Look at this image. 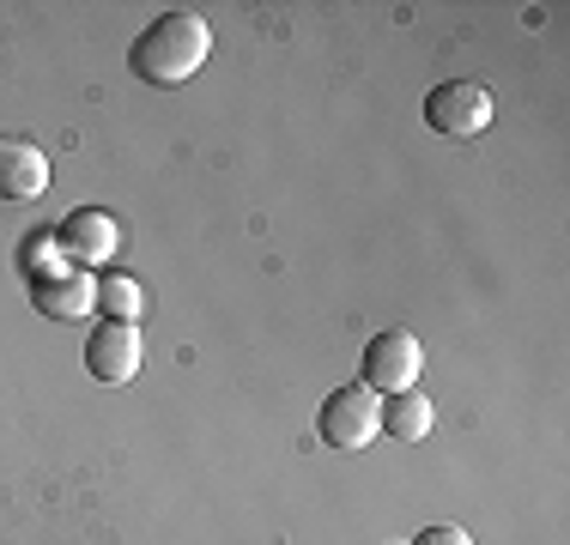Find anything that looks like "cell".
I'll list each match as a JSON object with an SVG mask.
<instances>
[{"mask_svg":"<svg viewBox=\"0 0 570 545\" xmlns=\"http://www.w3.org/2000/svg\"><path fill=\"white\" fill-rule=\"evenodd\" d=\"M31 297H37V309H43V316L79 321V316H91V309H98V272L56 267V272H43V279H31Z\"/></svg>","mask_w":570,"mask_h":545,"instance_id":"obj_7","label":"cell"},{"mask_svg":"<svg viewBox=\"0 0 570 545\" xmlns=\"http://www.w3.org/2000/svg\"><path fill=\"white\" fill-rule=\"evenodd\" d=\"M140 358H146L140 327L98 321V334H91V346H86V370L91 376H98V382H134V376H140Z\"/></svg>","mask_w":570,"mask_h":545,"instance_id":"obj_6","label":"cell"},{"mask_svg":"<svg viewBox=\"0 0 570 545\" xmlns=\"http://www.w3.org/2000/svg\"><path fill=\"white\" fill-rule=\"evenodd\" d=\"M419 370H425V351L406 327H389L364 346V388L371 394H413Z\"/></svg>","mask_w":570,"mask_h":545,"instance_id":"obj_5","label":"cell"},{"mask_svg":"<svg viewBox=\"0 0 570 545\" xmlns=\"http://www.w3.org/2000/svg\"><path fill=\"white\" fill-rule=\"evenodd\" d=\"M49 176V152H37L31 140H0V200H43Z\"/></svg>","mask_w":570,"mask_h":545,"instance_id":"obj_8","label":"cell"},{"mask_svg":"<svg viewBox=\"0 0 570 545\" xmlns=\"http://www.w3.org/2000/svg\"><path fill=\"white\" fill-rule=\"evenodd\" d=\"M431 425H438V406L425 400V394H389V406H383V430L395 436V443H425Z\"/></svg>","mask_w":570,"mask_h":545,"instance_id":"obj_9","label":"cell"},{"mask_svg":"<svg viewBox=\"0 0 570 545\" xmlns=\"http://www.w3.org/2000/svg\"><path fill=\"white\" fill-rule=\"evenodd\" d=\"M98 316L134 327L146 316V285L128 279V272H98Z\"/></svg>","mask_w":570,"mask_h":545,"instance_id":"obj_10","label":"cell"},{"mask_svg":"<svg viewBox=\"0 0 570 545\" xmlns=\"http://www.w3.org/2000/svg\"><path fill=\"white\" fill-rule=\"evenodd\" d=\"M56 237H31V242H24V279H43V272H56L61 261H56Z\"/></svg>","mask_w":570,"mask_h":545,"instance_id":"obj_11","label":"cell"},{"mask_svg":"<svg viewBox=\"0 0 570 545\" xmlns=\"http://www.w3.org/2000/svg\"><path fill=\"white\" fill-rule=\"evenodd\" d=\"M413 545H473L468 539V527H455V522H438V527H425Z\"/></svg>","mask_w":570,"mask_h":545,"instance_id":"obj_12","label":"cell"},{"mask_svg":"<svg viewBox=\"0 0 570 545\" xmlns=\"http://www.w3.org/2000/svg\"><path fill=\"white\" fill-rule=\"evenodd\" d=\"M322 443L328 448H371L383 436V394H371L364 382H346L322 400V418H316Z\"/></svg>","mask_w":570,"mask_h":545,"instance_id":"obj_2","label":"cell"},{"mask_svg":"<svg viewBox=\"0 0 570 545\" xmlns=\"http://www.w3.org/2000/svg\"><path fill=\"white\" fill-rule=\"evenodd\" d=\"M56 249L67 255V267H79V272H98V267H110L116 261V249H121V225L104 207H73L61 218V230H56Z\"/></svg>","mask_w":570,"mask_h":545,"instance_id":"obj_4","label":"cell"},{"mask_svg":"<svg viewBox=\"0 0 570 545\" xmlns=\"http://www.w3.org/2000/svg\"><path fill=\"white\" fill-rule=\"evenodd\" d=\"M498 116L492 103V86H480V79H450V86H438L425 98V121L438 133H450V140H473V133H485Z\"/></svg>","mask_w":570,"mask_h":545,"instance_id":"obj_3","label":"cell"},{"mask_svg":"<svg viewBox=\"0 0 570 545\" xmlns=\"http://www.w3.org/2000/svg\"><path fill=\"white\" fill-rule=\"evenodd\" d=\"M213 54V24L200 12H158L128 49V67L146 79V86H188V79L207 67Z\"/></svg>","mask_w":570,"mask_h":545,"instance_id":"obj_1","label":"cell"}]
</instances>
